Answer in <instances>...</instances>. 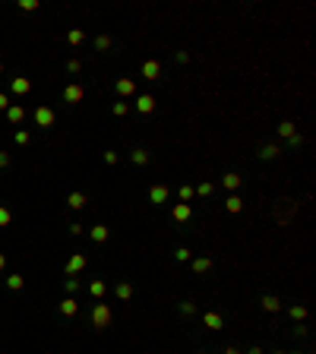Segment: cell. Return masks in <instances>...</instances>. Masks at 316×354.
<instances>
[{"mask_svg":"<svg viewBox=\"0 0 316 354\" xmlns=\"http://www.w3.org/2000/svg\"><path fill=\"white\" fill-rule=\"evenodd\" d=\"M82 41H86V32H82V29H70V32H67V45H70V48H79Z\"/></svg>","mask_w":316,"mask_h":354,"instance_id":"obj_24","label":"cell"},{"mask_svg":"<svg viewBox=\"0 0 316 354\" xmlns=\"http://www.w3.org/2000/svg\"><path fill=\"white\" fill-rule=\"evenodd\" d=\"M190 266H193L196 275H209L212 266H215V259H212V256H193V259H190Z\"/></svg>","mask_w":316,"mask_h":354,"instance_id":"obj_8","label":"cell"},{"mask_svg":"<svg viewBox=\"0 0 316 354\" xmlns=\"http://www.w3.org/2000/svg\"><path fill=\"white\" fill-rule=\"evenodd\" d=\"M282 152H285V149L278 145V142H263V145L256 149V158H259V161H275Z\"/></svg>","mask_w":316,"mask_h":354,"instance_id":"obj_3","label":"cell"},{"mask_svg":"<svg viewBox=\"0 0 316 354\" xmlns=\"http://www.w3.org/2000/svg\"><path fill=\"white\" fill-rule=\"evenodd\" d=\"M177 199L180 202H193L196 199V187H193V183H183V187L177 190Z\"/></svg>","mask_w":316,"mask_h":354,"instance_id":"obj_27","label":"cell"},{"mask_svg":"<svg viewBox=\"0 0 316 354\" xmlns=\"http://www.w3.org/2000/svg\"><path fill=\"white\" fill-rule=\"evenodd\" d=\"M10 225H13V209L0 206V228H10Z\"/></svg>","mask_w":316,"mask_h":354,"instance_id":"obj_35","label":"cell"},{"mask_svg":"<svg viewBox=\"0 0 316 354\" xmlns=\"http://www.w3.org/2000/svg\"><path fill=\"white\" fill-rule=\"evenodd\" d=\"M111 114H114V117H127L130 114V105L127 101H114V105H111Z\"/></svg>","mask_w":316,"mask_h":354,"instance_id":"obj_36","label":"cell"},{"mask_svg":"<svg viewBox=\"0 0 316 354\" xmlns=\"http://www.w3.org/2000/svg\"><path fill=\"white\" fill-rule=\"evenodd\" d=\"M215 193V183H209V180H202L199 187H196V196H202V199H209Z\"/></svg>","mask_w":316,"mask_h":354,"instance_id":"obj_34","label":"cell"},{"mask_svg":"<svg viewBox=\"0 0 316 354\" xmlns=\"http://www.w3.org/2000/svg\"><path fill=\"white\" fill-rule=\"evenodd\" d=\"M19 10H26V13L38 10V0H19Z\"/></svg>","mask_w":316,"mask_h":354,"instance_id":"obj_40","label":"cell"},{"mask_svg":"<svg viewBox=\"0 0 316 354\" xmlns=\"http://www.w3.org/2000/svg\"><path fill=\"white\" fill-rule=\"evenodd\" d=\"M307 335H310L307 323H294V339H307Z\"/></svg>","mask_w":316,"mask_h":354,"instance_id":"obj_39","label":"cell"},{"mask_svg":"<svg viewBox=\"0 0 316 354\" xmlns=\"http://www.w3.org/2000/svg\"><path fill=\"white\" fill-rule=\"evenodd\" d=\"M285 354H307V351H285Z\"/></svg>","mask_w":316,"mask_h":354,"instance_id":"obj_48","label":"cell"},{"mask_svg":"<svg viewBox=\"0 0 316 354\" xmlns=\"http://www.w3.org/2000/svg\"><path fill=\"white\" fill-rule=\"evenodd\" d=\"M142 76H145L149 82L161 79V64H158V60H152V57H149V60H142Z\"/></svg>","mask_w":316,"mask_h":354,"instance_id":"obj_11","label":"cell"},{"mask_svg":"<svg viewBox=\"0 0 316 354\" xmlns=\"http://www.w3.org/2000/svg\"><path fill=\"white\" fill-rule=\"evenodd\" d=\"M114 297H117L120 304L133 301V285H130V282H117V285H114Z\"/></svg>","mask_w":316,"mask_h":354,"instance_id":"obj_14","label":"cell"},{"mask_svg":"<svg viewBox=\"0 0 316 354\" xmlns=\"http://www.w3.org/2000/svg\"><path fill=\"white\" fill-rule=\"evenodd\" d=\"M259 307H263L266 313H278V310H282V301H278L275 294H263V301H259Z\"/></svg>","mask_w":316,"mask_h":354,"instance_id":"obj_18","label":"cell"},{"mask_svg":"<svg viewBox=\"0 0 316 354\" xmlns=\"http://www.w3.org/2000/svg\"><path fill=\"white\" fill-rule=\"evenodd\" d=\"M86 98V89L79 86V82H70L67 89H64V101H70V105H79Z\"/></svg>","mask_w":316,"mask_h":354,"instance_id":"obj_7","label":"cell"},{"mask_svg":"<svg viewBox=\"0 0 316 354\" xmlns=\"http://www.w3.org/2000/svg\"><path fill=\"white\" fill-rule=\"evenodd\" d=\"M202 323H206V329H225V316L218 310H206L202 313Z\"/></svg>","mask_w":316,"mask_h":354,"instance_id":"obj_12","label":"cell"},{"mask_svg":"<svg viewBox=\"0 0 316 354\" xmlns=\"http://www.w3.org/2000/svg\"><path fill=\"white\" fill-rule=\"evenodd\" d=\"M114 92L120 95V101H123V98H133V95H136V82L130 79V76H120V79L114 82Z\"/></svg>","mask_w":316,"mask_h":354,"instance_id":"obj_6","label":"cell"},{"mask_svg":"<svg viewBox=\"0 0 316 354\" xmlns=\"http://www.w3.org/2000/svg\"><path fill=\"white\" fill-rule=\"evenodd\" d=\"M190 215H193V206H190V202H177V206L171 209V218H174V221H187Z\"/></svg>","mask_w":316,"mask_h":354,"instance_id":"obj_16","label":"cell"},{"mask_svg":"<svg viewBox=\"0 0 316 354\" xmlns=\"http://www.w3.org/2000/svg\"><path fill=\"white\" fill-rule=\"evenodd\" d=\"M199 354H209V351H199Z\"/></svg>","mask_w":316,"mask_h":354,"instance_id":"obj_50","label":"cell"},{"mask_svg":"<svg viewBox=\"0 0 316 354\" xmlns=\"http://www.w3.org/2000/svg\"><path fill=\"white\" fill-rule=\"evenodd\" d=\"M13 142L23 149V145H29V142H32V133H29V130H16V133H13Z\"/></svg>","mask_w":316,"mask_h":354,"instance_id":"obj_32","label":"cell"},{"mask_svg":"<svg viewBox=\"0 0 316 354\" xmlns=\"http://www.w3.org/2000/svg\"><path fill=\"white\" fill-rule=\"evenodd\" d=\"M89 294H92V301H101V297L108 294V285L101 282V278H92V282H89Z\"/></svg>","mask_w":316,"mask_h":354,"instance_id":"obj_17","label":"cell"},{"mask_svg":"<svg viewBox=\"0 0 316 354\" xmlns=\"http://www.w3.org/2000/svg\"><path fill=\"white\" fill-rule=\"evenodd\" d=\"M120 161V155L114 152V149H108V152H104V164H117Z\"/></svg>","mask_w":316,"mask_h":354,"instance_id":"obj_41","label":"cell"},{"mask_svg":"<svg viewBox=\"0 0 316 354\" xmlns=\"http://www.w3.org/2000/svg\"><path fill=\"white\" fill-rule=\"evenodd\" d=\"M10 108V95H7V92H0V111H7Z\"/></svg>","mask_w":316,"mask_h":354,"instance_id":"obj_44","label":"cell"},{"mask_svg":"<svg viewBox=\"0 0 316 354\" xmlns=\"http://www.w3.org/2000/svg\"><path fill=\"white\" fill-rule=\"evenodd\" d=\"M60 313H64V316H76V313H79L76 297H64V301H60Z\"/></svg>","mask_w":316,"mask_h":354,"instance_id":"obj_23","label":"cell"},{"mask_svg":"<svg viewBox=\"0 0 316 354\" xmlns=\"http://www.w3.org/2000/svg\"><path fill=\"white\" fill-rule=\"evenodd\" d=\"M23 285H26V278H23L19 272H13V275H7V288H10V291H23Z\"/></svg>","mask_w":316,"mask_h":354,"instance_id":"obj_28","label":"cell"},{"mask_svg":"<svg viewBox=\"0 0 316 354\" xmlns=\"http://www.w3.org/2000/svg\"><path fill=\"white\" fill-rule=\"evenodd\" d=\"M10 92H13V95H16V98H23V95H29V92H32V79H29V76H16V79L10 82Z\"/></svg>","mask_w":316,"mask_h":354,"instance_id":"obj_9","label":"cell"},{"mask_svg":"<svg viewBox=\"0 0 316 354\" xmlns=\"http://www.w3.org/2000/svg\"><path fill=\"white\" fill-rule=\"evenodd\" d=\"M174 259H177V263H190L193 250H190V247H177V250H174Z\"/></svg>","mask_w":316,"mask_h":354,"instance_id":"obj_37","label":"cell"},{"mask_svg":"<svg viewBox=\"0 0 316 354\" xmlns=\"http://www.w3.org/2000/svg\"><path fill=\"white\" fill-rule=\"evenodd\" d=\"M64 291H67V297H73V294H76V291H79V278H73V275H67V278H64Z\"/></svg>","mask_w":316,"mask_h":354,"instance_id":"obj_30","label":"cell"},{"mask_svg":"<svg viewBox=\"0 0 316 354\" xmlns=\"http://www.w3.org/2000/svg\"><path fill=\"white\" fill-rule=\"evenodd\" d=\"M275 130H278V136H282V139H288V136H294V133H297V123H294V120H282Z\"/></svg>","mask_w":316,"mask_h":354,"instance_id":"obj_25","label":"cell"},{"mask_svg":"<svg viewBox=\"0 0 316 354\" xmlns=\"http://www.w3.org/2000/svg\"><path fill=\"white\" fill-rule=\"evenodd\" d=\"M225 209H228V212H234V215H237V212H244V199H240L237 193H231V196L225 199Z\"/></svg>","mask_w":316,"mask_h":354,"instance_id":"obj_26","label":"cell"},{"mask_svg":"<svg viewBox=\"0 0 316 354\" xmlns=\"http://www.w3.org/2000/svg\"><path fill=\"white\" fill-rule=\"evenodd\" d=\"M86 202H89V199H86V193H79V190H73V193L67 196V206H70V209H86Z\"/></svg>","mask_w":316,"mask_h":354,"instance_id":"obj_21","label":"cell"},{"mask_svg":"<svg viewBox=\"0 0 316 354\" xmlns=\"http://www.w3.org/2000/svg\"><path fill=\"white\" fill-rule=\"evenodd\" d=\"M89 237L95 240V244H104V240L111 237V228L108 225H95V228H89Z\"/></svg>","mask_w":316,"mask_h":354,"instance_id":"obj_19","label":"cell"},{"mask_svg":"<svg viewBox=\"0 0 316 354\" xmlns=\"http://www.w3.org/2000/svg\"><path fill=\"white\" fill-rule=\"evenodd\" d=\"M174 60H177V64H190V51H177Z\"/></svg>","mask_w":316,"mask_h":354,"instance_id":"obj_42","label":"cell"},{"mask_svg":"<svg viewBox=\"0 0 316 354\" xmlns=\"http://www.w3.org/2000/svg\"><path fill=\"white\" fill-rule=\"evenodd\" d=\"M221 354H244V351H240L237 345H228V348H225V351H221Z\"/></svg>","mask_w":316,"mask_h":354,"instance_id":"obj_45","label":"cell"},{"mask_svg":"<svg viewBox=\"0 0 316 354\" xmlns=\"http://www.w3.org/2000/svg\"><path fill=\"white\" fill-rule=\"evenodd\" d=\"M32 120H35V127H45V130H48V127H54V120H57V114H54L51 108H45V105H41V108H35Z\"/></svg>","mask_w":316,"mask_h":354,"instance_id":"obj_5","label":"cell"},{"mask_svg":"<svg viewBox=\"0 0 316 354\" xmlns=\"http://www.w3.org/2000/svg\"><path fill=\"white\" fill-rule=\"evenodd\" d=\"M240 183H244V177H240L237 171H228L225 177H221V187H225L228 193H237V190H240Z\"/></svg>","mask_w":316,"mask_h":354,"instance_id":"obj_13","label":"cell"},{"mask_svg":"<svg viewBox=\"0 0 316 354\" xmlns=\"http://www.w3.org/2000/svg\"><path fill=\"white\" fill-rule=\"evenodd\" d=\"M155 105H158V98L145 92V95H136V105H133V108L139 111V114H152V111H155Z\"/></svg>","mask_w":316,"mask_h":354,"instance_id":"obj_10","label":"cell"},{"mask_svg":"<svg viewBox=\"0 0 316 354\" xmlns=\"http://www.w3.org/2000/svg\"><path fill=\"white\" fill-rule=\"evenodd\" d=\"M288 316H291L294 323H307V307H304V304H291V307H288Z\"/></svg>","mask_w":316,"mask_h":354,"instance_id":"obj_22","label":"cell"},{"mask_svg":"<svg viewBox=\"0 0 316 354\" xmlns=\"http://www.w3.org/2000/svg\"><path fill=\"white\" fill-rule=\"evenodd\" d=\"M86 266H89V259H86V253H73V256L67 259V266H64V272H67V275H73V278H76V275H79V272H82Z\"/></svg>","mask_w":316,"mask_h":354,"instance_id":"obj_4","label":"cell"},{"mask_svg":"<svg viewBox=\"0 0 316 354\" xmlns=\"http://www.w3.org/2000/svg\"><path fill=\"white\" fill-rule=\"evenodd\" d=\"M0 73H4V64H0Z\"/></svg>","mask_w":316,"mask_h":354,"instance_id":"obj_49","label":"cell"},{"mask_svg":"<svg viewBox=\"0 0 316 354\" xmlns=\"http://www.w3.org/2000/svg\"><path fill=\"white\" fill-rule=\"evenodd\" d=\"M130 161H133L136 168H145L149 161H152V155H149V149H142V145H136L133 152H130Z\"/></svg>","mask_w":316,"mask_h":354,"instance_id":"obj_15","label":"cell"},{"mask_svg":"<svg viewBox=\"0 0 316 354\" xmlns=\"http://www.w3.org/2000/svg\"><path fill=\"white\" fill-rule=\"evenodd\" d=\"M64 67H67V73H70V76H79V73H82V60H79V57H70Z\"/></svg>","mask_w":316,"mask_h":354,"instance_id":"obj_31","label":"cell"},{"mask_svg":"<svg viewBox=\"0 0 316 354\" xmlns=\"http://www.w3.org/2000/svg\"><path fill=\"white\" fill-rule=\"evenodd\" d=\"M111 320H114L111 307H108V304H101V301H95V307H92V313H89V323L95 326L98 332H104V329L111 326Z\"/></svg>","mask_w":316,"mask_h":354,"instance_id":"obj_1","label":"cell"},{"mask_svg":"<svg viewBox=\"0 0 316 354\" xmlns=\"http://www.w3.org/2000/svg\"><path fill=\"white\" fill-rule=\"evenodd\" d=\"M7 120H10V123H23V120H26V108H23V105H10V108H7Z\"/></svg>","mask_w":316,"mask_h":354,"instance_id":"obj_20","label":"cell"},{"mask_svg":"<svg viewBox=\"0 0 316 354\" xmlns=\"http://www.w3.org/2000/svg\"><path fill=\"white\" fill-rule=\"evenodd\" d=\"M4 266H7V256H4V253H0V269H4Z\"/></svg>","mask_w":316,"mask_h":354,"instance_id":"obj_47","label":"cell"},{"mask_svg":"<svg viewBox=\"0 0 316 354\" xmlns=\"http://www.w3.org/2000/svg\"><path fill=\"white\" fill-rule=\"evenodd\" d=\"M177 310H180V316H196V301H190V297H187V301L177 304Z\"/></svg>","mask_w":316,"mask_h":354,"instance_id":"obj_29","label":"cell"},{"mask_svg":"<svg viewBox=\"0 0 316 354\" xmlns=\"http://www.w3.org/2000/svg\"><path fill=\"white\" fill-rule=\"evenodd\" d=\"M10 161H13L10 152H0V168H10Z\"/></svg>","mask_w":316,"mask_h":354,"instance_id":"obj_43","label":"cell"},{"mask_svg":"<svg viewBox=\"0 0 316 354\" xmlns=\"http://www.w3.org/2000/svg\"><path fill=\"white\" fill-rule=\"evenodd\" d=\"M244 354H266V351H263V348H259V345H253V348H247Z\"/></svg>","mask_w":316,"mask_h":354,"instance_id":"obj_46","label":"cell"},{"mask_svg":"<svg viewBox=\"0 0 316 354\" xmlns=\"http://www.w3.org/2000/svg\"><path fill=\"white\" fill-rule=\"evenodd\" d=\"M168 199H171L168 183H152V187H149V202H152V206H164Z\"/></svg>","mask_w":316,"mask_h":354,"instance_id":"obj_2","label":"cell"},{"mask_svg":"<svg viewBox=\"0 0 316 354\" xmlns=\"http://www.w3.org/2000/svg\"><path fill=\"white\" fill-rule=\"evenodd\" d=\"M111 45H114V41H111V35H95V51H111Z\"/></svg>","mask_w":316,"mask_h":354,"instance_id":"obj_33","label":"cell"},{"mask_svg":"<svg viewBox=\"0 0 316 354\" xmlns=\"http://www.w3.org/2000/svg\"><path fill=\"white\" fill-rule=\"evenodd\" d=\"M301 145H304V136H301V133H294V136H288V139H285V145H282V149H301Z\"/></svg>","mask_w":316,"mask_h":354,"instance_id":"obj_38","label":"cell"}]
</instances>
